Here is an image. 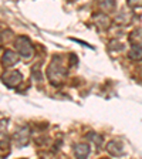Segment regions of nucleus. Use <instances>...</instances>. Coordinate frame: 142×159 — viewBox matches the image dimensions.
Masks as SVG:
<instances>
[{"mask_svg": "<svg viewBox=\"0 0 142 159\" xmlns=\"http://www.w3.org/2000/svg\"><path fill=\"white\" fill-rule=\"evenodd\" d=\"M48 78L53 84H58L61 83L67 75V68L63 66V58L58 56H56L51 61V64L48 66Z\"/></svg>", "mask_w": 142, "mask_h": 159, "instance_id": "f257e3e1", "label": "nucleus"}, {"mask_svg": "<svg viewBox=\"0 0 142 159\" xmlns=\"http://www.w3.org/2000/svg\"><path fill=\"white\" fill-rule=\"evenodd\" d=\"M16 48H17V53L23 57V58H31L34 54V48L31 46V41L24 36L19 37L16 40Z\"/></svg>", "mask_w": 142, "mask_h": 159, "instance_id": "f03ea898", "label": "nucleus"}, {"mask_svg": "<svg viewBox=\"0 0 142 159\" xmlns=\"http://www.w3.org/2000/svg\"><path fill=\"white\" fill-rule=\"evenodd\" d=\"M2 80H3V83L6 84L7 87L13 88L17 84H20V81L23 80V75H21V73H19V71H7L6 74H3Z\"/></svg>", "mask_w": 142, "mask_h": 159, "instance_id": "7ed1b4c3", "label": "nucleus"}, {"mask_svg": "<svg viewBox=\"0 0 142 159\" xmlns=\"http://www.w3.org/2000/svg\"><path fill=\"white\" fill-rule=\"evenodd\" d=\"M14 141L19 146H24L29 142V126H23L20 128L16 134H14Z\"/></svg>", "mask_w": 142, "mask_h": 159, "instance_id": "20e7f679", "label": "nucleus"}, {"mask_svg": "<svg viewBox=\"0 0 142 159\" xmlns=\"http://www.w3.org/2000/svg\"><path fill=\"white\" fill-rule=\"evenodd\" d=\"M107 151L112 156H122L125 153L122 143L118 142V141H111V142L107 143Z\"/></svg>", "mask_w": 142, "mask_h": 159, "instance_id": "39448f33", "label": "nucleus"}, {"mask_svg": "<svg viewBox=\"0 0 142 159\" xmlns=\"http://www.w3.org/2000/svg\"><path fill=\"white\" fill-rule=\"evenodd\" d=\"M89 155V146L87 143H77L74 146V156L77 159H87Z\"/></svg>", "mask_w": 142, "mask_h": 159, "instance_id": "423d86ee", "label": "nucleus"}, {"mask_svg": "<svg viewBox=\"0 0 142 159\" xmlns=\"http://www.w3.org/2000/svg\"><path fill=\"white\" fill-rule=\"evenodd\" d=\"M19 61V57L14 51L11 50H6V53L3 54V66L4 67H11Z\"/></svg>", "mask_w": 142, "mask_h": 159, "instance_id": "0eeeda50", "label": "nucleus"}, {"mask_svg": "<svg viewBox=\"0 0 142 159\" xmlns=\"http://www.w3.org/2000/svg\"><path fill=\"white\" fill-rule=\"evenodd\" d=\"M129 58L131 60H141L142 58V44H134L129 50Z\"/></svg>", "mask_w": 142, "mask_h": 159, "instance_id": "6e6552de", "label": "nucleus"}, {"mask_svg": "<svg viewBox=\"0 0 142 159\" xmlns=\"http://www.w3.org/2000/svg\"><path fill=\"white\" fill-rule=\"evenodd\" d=\"M87 138H88L89 141H93L97 146H101V143H103V138H101L98 134H95V132H88L87 134Z\"/></svg>", "mask_w": 142, "mask_h": 159, "instance_id": "1a4fd4ad", "label": "nucleus"}, {"mask_svg": "<svg viewBox=\"0 0 142 159\" xmlns=\"http://www.w3.org/2000/svg\"><path fill=\"white\" fill-rule=\"evenodd\" d=\"M101 6L107 7V9H112V7H114V2H111V3H101Z\"/></svg>", "mask_w": 142, "mask_h": 159, "instance_id": "9d476101", "label": "nucleus"}, {"mask_svg": "<svg viewBox=\"0 0 142 159\" xmlns=\"http://www.w3.org/2000/svg\"><path fill=\"white\" fill-rule=\"evenodd\" d=\"M0 43H2V39H0Z\"/></svg>", "mask_w": 142, "mask_h": 159, "instance_id": "9b49d317", "label": "nucleus"}]
</instances>
